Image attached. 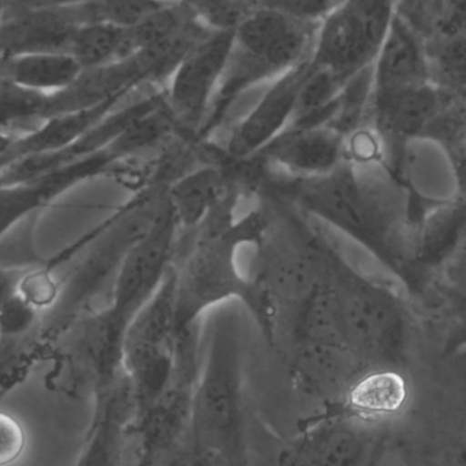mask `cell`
Segmentation results:
<instances>
[{"label": "cell", "mask_w": 466, "mask_h": 466, "mask_svg": "<svg viewBox=\"0 0 466 466\" xmlns=\"http://www.w3.org/2000/svg\"><path fill=\"white\" fill-rule=\"evenodd\" d=\"M273 186L299 212L344 233L399 277L418 285L426 220L404 175L391 168L382 183L366 182L345 160L323 177H285Z\"/></svg>", "instance_id": "6da1fadb"}, {"label": "cell", "mask_w": 466, "mask_h": 466, "mask_svg": "<svg viewBox=\"0 0 466 466\" xmlns=\"http://www.w3.org/2000/svg\"><path fill=\"white\" fill-rule=\"evenodd\" d=\"M301 223L299 229L317 277L311 295L320 339L348 358L391 363L408 339L410 323L404 304L393 290L350 265L318 229Z\"/></svg>", "instance_id": "7a4b0ae2"}, {"label": "cell", "mask_w": 466, "mask_h": 466, "mask_svg": "<svg viewBox=\"0 0 466 466\" xmlns=\"http://www.w3.org/2000/svg\"><path fill=\"white\" fill-rule=\"evenodd\" d=\"M240 190L227 197L193 232L177 273V337L199 326L208 309L236 300L246 307L260 333L273 342L277 309L268 288L238 266V249L260 246L268 233V213L255 208L236 218Z\"/></svg>", "instance_id": "3957f363"}, {"label": "cell", "mask_w": 466, "mask_h": 466, "mask_svg": "<svg viewBox=\"0 0 466 466\" xmlns=\"http://www.w3.org/2000/svg\"><path fill=\"white\" fill-rule=\"evenodd\" d=\"M187 441L221 466H249L243 356L236 315L218 311L194 389Z\"/></svg>", "instance_id": "277c9868"}, {"label": "cell", "mask_w": 466, "mask_h": 466, "mask_svg": "<svg viewBox=\"0 0 466 466\" xmlns=\"http://www.w3.org/2000/svg\"><path fill=\"white\" fill-rule=\"evenodd\" d=\"M317 27L266 8L249 10L233 27L228 62L199 142H209L247 93L309 62Z\"/></svg>", "instance_id": "5b68a950"}, {"label": "cell", "mask_w": 466, "mask_h": 466, "mask_svg": "<svg viewBox=\"0 0 466 466\" xmlns=\"http://www.w3.org/2000/svg\"><path fill=\"white\" fill-rule=\"evenodd\" d=\"M179 233L166 190L147 232L117 268L111 303L85 322L87 342L101 371L114 372L123 366L126 331L174 268Z\"/></svg>", "instance_id": "8992f818"}, {"label": "cell", "mask_w": 466, "mask_h": 466, "mask_svg": "<svg viewBox=\"0 0 466 466\" xmlns=\"http://www.w3.org/2000/svg\"><path fill=\"white\" fill-rule=\"evenodd\" d=\"M396 14V0H344L317 27L311 65L342 85L374 65Z\"/></svg>", "instance_id": "52a82bcc"}, {"label": "cell", "mask_w": 466, "mask_h": 466, "mask_svg": "<svg viewBox=\"0 0 466 466\" xmlns=\"http://www.w3.org/2000/svg\"><path fill=\"white\" fill-rule=\"evenodd\" d=\"M233 29L212 27L177 63L163 87L179 138L199 142L231 52Z\"/></svg>", "instance_id": "ba28073f"}, {"label": "cell", "mask_w": 466, "mask_h": 466, "mask_svg": "<svg viewBox=\"0 0 466 466\" xmlns=\"http://www.w3.org/2000/svg\"><path fill=\"white\" fill-rule=\"evenodd\" d=\"M115 139L108 147L25 182L0 185V240L32 213L82 183L120 171L131 160L127 150Z\"/></svg>", "instance_id": "9c48e42d"}, {"label": "cell", "mask_w": 466, "mask_h": 466, "mask_svg": "<svg viewBox=\"0 0 466 466\" xmlns=\"http://www.w3.org/2000/svg\"><path fill=\"white\" fill-rule=\"evenodd\" d=\"M431 326L448 350L466 345V223L418 284Z\"/></svg>", "instance_id": "30bf717a"}, {"label": "cell", "mask_w": 466, "mask_h": 466, "mask_svg": "<svg viewBox=\"0 0 466 466\" xmlns=\"http://www.w3.org/2000/svg\"><path fill=\"white\" fill-rule=\"evenodd\" d=\"M311 70V62L303 63L289 73L266 85L248 114L232 128L221 155L231 163H248L268 142L292 123L299 96Z\"/></svg>", "instance_id": "8fae6325"}, {"label": "cell", "mask_w": 466, "mask_h": 466, "mask_svg": "<svg viewBox=\"0 0 466 466\" xmlns=\"http://www.w3.org/2000/svg\"><path fill=\"white\" fill-rule=\"evenodd\" d=\"M345 142L328 126L290 125L248 163L281 169L296 179L323 177L344 163Z\"/></svg>", "instance_id": "7c38bea8"}, {"label": "cell", "mask_w": 466, "mask_h": 466, "mask_svg": "<svg viewBox=\"0 0 466 466\" xmlns=\"http://www.w3.org/2000/svg\"><path fill=\"white\" fill-rule=\"evenodd\" d=\"M374 442L358 421L325 416L279 456V466H371Z\"/></svg>", "instance_id": "4fadbf2b"}, {"label": "cell", "mask_w": 466, "mask_h": 466, "mask_svg": "<svg viewBox=\"0 0 466 466\" xmlns=\"http://www.w3.org/2000/svg\"><path fill=\"white\" fill-rule=\"evenodd\" d=\"M96 396L95 420L76 466H123L136 415L133 391L126 371L97 389Z\"/></svg>", "instance_id": "5bb4252c"}, {"label": "cell", "mask_w": 466, "mask_h": 466, "mask_svg": "<svg viewBox=\"0 0 466 466\" xmlns=\"http://www.w3.org/2000/svg\"><path fill=\"white\" fill-rule=\"evenodd\" d=\"M240 166L226 158L209 161L169 183L167 198L180 232H193L227 197L238 190L236 179Z\"/></svg>", "instance_id": "9a60e30c"}, {"label": "cell", "mask_w": 466, "mask_h": 466, "mask_svg": "<svg viewBox=\"0 0 466 466\" xmlns=\"http://www.w3.org/2000/svg\"><path fill=\"white\" fill-rule=\"evenodd\" d=\"M374 90L399 89L431 81L426 38L399 14L372 65Z\"/></svg>", "instance_id": "2e32d148"}, {"label": "cell", "mask_w": 466, "mask_h": 466, "mask_svg": "<svg viewBox=\"0 0 466 466\" xmlns=\"http://www.w3.org/2000/svg\"><path fill=\"white\" fill-rule=\"evenodd\" d=\"M128 97L115 98L92 108L63 112L46 117L33 130L16 137L7 157L3 161L2 169L24 158L51 155L67 149Z\"/></svg>", "instance_id": "e0dca14e"}, {"label": "cell", "mask_w": 466, "mask_h": 466, "mask_svg": "<svg viewBox=\"0 0 466 466\" xmlns=\"http://www.w3.org/2000/svg\"><path fill=\"white\" fill-rule=\"evenodd\" d=\"M0 71L22 89L52 97L76 84L84 73L67 51H38L0 62Z\"/></svg>", "instance_id": "ac0fdd59"}, {"label": "cell", "mask_w": 466, "mask_h": 466, "mask_svg": "<svg viewBox=\"0 0 466 466\" xmlns=\"http://www.w3.org/2000/svg\"><path fill=\"white\" fill-rule=\"evenodd\" d=\"M67 52L86 71L130 59L137 49L131 29L106 24H84L74 29Z\"/></svg>", "instance_id": "d6986e66"}, {"label": "cell", "mask_w": 466, "mask_h": 466, "mask_svg": "<svg viewBox=\"0 0 466 466\" xmlns=\"http://www.w3.org/2000/svg\"><path fill=\"white\" fill-rule=\"evenodd\" d=\"M418 139L434 142L442 150L459 198L466 202V98H449Z\"/></svg>", "instance_id": "ffe728a7"}, {"label": "cell", "mask_w": 466, "mask_h": 466, "mask_svg": "<svg viewBox=\"0 0 466 466\" xmlns=\"http://www.w3.org/2000/svg\"><path fill=\"white\" fill-rule=\"evenodd\" d=\"M407 397L404 380L388 369L375 370L350 386L347 405L359 419H375L399 412Z\"/></svg>", "instance_id": "44dd1931"}, {"label": "cell", "mask_w": 466, "mask_h": 466, "mask_svg": "<svg viewBox=\"0 0 466 466\" xmlns=\"http://www.w3.org/2000/svg\"><path fill=\"white\" fill-rule=\"evenodd\" d=\"M174 0H82L65 5L76 26L106 24L134 29Z\"/></svg>", "instance_id": "7402d4cb"}, {"label": "cell", "mask_w": 466, "mask_h": 466, "mask_svg": "<svg viewBox=\"0 0 466 466\" xmlns=\"http://www.w3.org/2000/svg\"><path fill=\"white\" fill-rule=\"evenodd\" d=\"M431 81L449 98H466V35L426 40Z\"/></svg>", "instance_id": "603a6c76"}, {"label": "cell", "mask_w": 466, "mask_h": 466, "mask_svg": "<svg viewBox=\"0 0 466 466\" xmlns=\"http://www.w3.org/2000/svg\"><path fill=\"white\" fill-rule=\"evenodd\" d=\"M41 353L38 329L25 336L0 339V402L25 382Z\"/></svg>", "instance_id": "cb8c5ba5"}, {"label": "cell", "mask_w": 466, "mask_h": 466, "mask_svg": "<svg viewBox=\"0 0 466 466\" xmlns=\"http://www.w3.org/2000/svg\"><path fill=\"white\" fill-rule=\"evenodd\" d=\"M344 0H247L249 8H266L298 21L319 25Z\"/></svg>", "instance_id": "d4e9b609"}, {"label": "cell", "mask_w": 466, "mask_h": 466, "mask_svg": "<svg viewBox=\"0 0 466 466\" xmlns=\"http://www.w3.org/2000/svg\"><path fill=\"white\" fill-rule=\"evenodd\" d=\"M38 311L18 290L0 304V339L21 337L38 328Z\"/></svg>", "instance_id": "484cf974"}, {"label": "cell", "mask_w": 466, "mask_h": 466, "mask_svg": "<svg viewBox=\"0 0 466 466\" xmlns=\"http://www.w3.org/2000/svg\"><path fill=\"white\" fill-rule=\"evenodd\" d=\"M448 0H396V13L421 37L437 35Z\"/></svg>", "instance_id": "4316f807"}, {"label": "cell", "mask_w": 466, "mask_h": 466, "mask_svg": "<svg viewBox=\"0 0 466 466\" xmlns=\"http://www.w3.org/2000/svg\"><path fill=\"white\" fill-rule=\"evenodd\" d=\"M57 287L51 274L46 271L25 270L19 279L16 290L22 298L26 299L38 311L54 303L57 296Z\"/></svg>", "instance_id": "83f0119b"}, {"label": "cell", "mask_w": 466, "mask_h": 466, "mask_svg": "<svg viewBox=\"0 0 466 466\" xmlns=\"http://www.w3.org/2000/svg\"><path fill=\"white\" fill-rule=\"evenodd\" d=\"M25 448V434L15 419L0 412V466L13 464Z\"/></svg>", "instance_id": "f1b7e54d"}, {"label": "cell", "mask_w": 466, "mask_h": 466, "mask_svg": "<svg viewBox=\"0 0 466 466\" xmlns=\"http://www.w3.org/2000/svg\"><path fill=\"white\" fill-rule=\"evenodd\" d=\"M437 35H466V0H448Z\"/></svg>", "instance_id": "f546056e"}, {"label": "cell", "mask_w": 466, "mask_h": 466, "mask_svg": "<svg viewBox=\"0 0 466 466\" xmlns=\"http://www.w3.org/2000/svg\"><path fill=\"white\" fill-rule=\"evenodd\" d=\"M24 268H7L0 265V304L15 292L19 279L24 274Z\"/></svg>", "instance_id": "4dcf8cb0"}, {"label": "cell", "mask_w": 466, "mask_h": 466, "mask_svg": "<svg viewBox=\"0 0 466 466\" xmlns=\"http://www.w3.org/2000/svg\"><path fill=\"white\" fill-rule=\"evenodd\" d=\"M11 0H0V21L5 16V11L10 7Z\"/></svg>", "instance_id": "1f68e13d"}]
</instances>
